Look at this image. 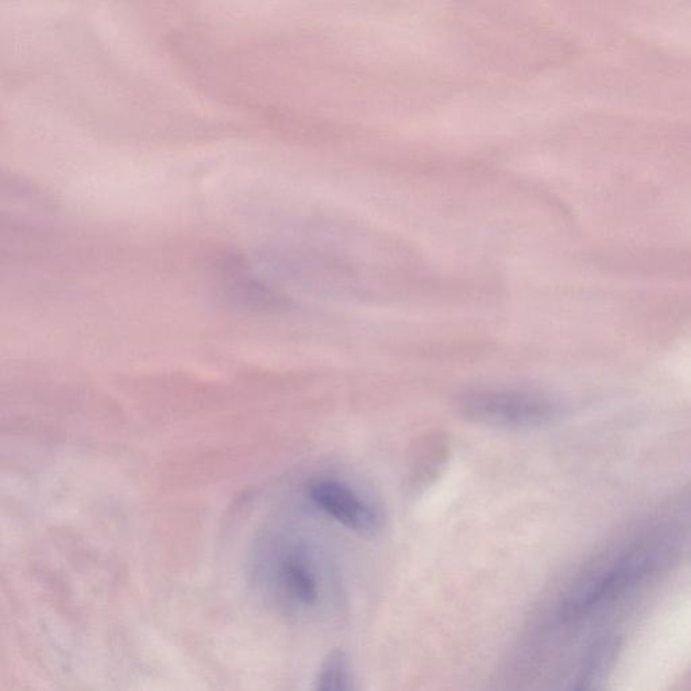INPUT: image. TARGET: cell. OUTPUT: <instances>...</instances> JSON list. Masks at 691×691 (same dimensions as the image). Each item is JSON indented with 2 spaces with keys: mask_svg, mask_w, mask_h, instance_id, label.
<instances>
[{
  "mask_svg": "<svg viewBox=\"0 0 691 691\" xmlns=\"http://www.w3.org/2000/svg\"><path fill=\"white\" fill-rule=\"evenodd\" d=\"M670 554V544L662 539L629 547L575 584L563 602V616L579 619L625 596L665 566Z\"/></svg>",
  "mask_w": 691,
  "mask_h": 691,
  "instance_id": "6da1fadb",
  "label": "cell"
},
{
  "mask_svg": "<svg viewBox=\"0 0 691 691\" xmlns=\"http://www.w3.org/2000/svg\"><path fill=\"white\" fill-rule=\"evenodd\" d=\"M457 408L469 422L504 430L546 426L559 415L555 401L517 389H474L459 397Z\"/></svg>",
  "mask_w": 691,
  "mask_h": 691,
  "instance_id": "7a4b0ae2",
  "label": "cell"
},
{
  "mask_svg": "<svg viewBox=\"0 0 691 691\" xmlns=\"http://www.w3.org/2000/svg\"><path fill=\"white\" fill-rule=\"evenodd\" d=\"M306 494L323 515L359 535L377 534L384 523L380 509L345 482L318 478L308 484Z\"/></svg>",
  "mask_w": 691,
  "mask_h": 691,
  "instance_id": "3957f363",
  "label": "cell"
},
{
  "mask_svg": "<svg viewBox=\"0 0 691 691\" xmlns=\"http://www.w3.org/2000/svg\"><path fill=\"white\" fill-rule=\"evenodd\" d=\"M270 578L277 593L300 606H312L319 597V584L314 567L300 551H287L270 567Z\"/></svg>",
  "mask_w": 691,
  "mask_h": 691,
  "instance_id": "277c9868",
  "label": "cell"
},
{
  "mask_svg": "<svg viewBox=\"0 0 691 691\" xmlns=\"http://www.w3.org/2000/svg\"><path fill=\"white\" fill-rule=\"evenodd\" d=\"M350 687L349 659L345 652H330L320 669L316 691H350Z\"/></svg>",
  "mask_w": 691,
  "mask_h": 691,
  "instance_id": "5b68a950",
  "label": "cell"
}]
</instances>
